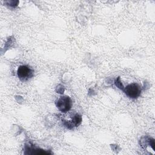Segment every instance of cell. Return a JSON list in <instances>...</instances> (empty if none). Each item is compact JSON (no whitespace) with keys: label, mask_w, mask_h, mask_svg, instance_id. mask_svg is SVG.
<instances>
[{"label":"cell","mask_w":155,"mask_h":155,"mask_svg":"<svg viewBox=\"0 0 155 155\" xmlns=\"http://www.w3.org/2000/svg\"><path fill=\"white\" fill-rule=\"evenodd\" d=\"M122 90L126 95L131 99L137 98L140 96L142 91L140 86L137 83L130 84Z\"/></svg>","instance_id":"1"},{"label":"cell","mask_w":155,"mask_h":155,"mask_svg":"<svg viewBox=\"0 0 155 155\" xmlns=\"http://www.w3.org/2000/svg\"><path fill=\"white\" fill-rule=\"evenodd\" d=\"M72 105L71 99L69 96H61L56 101V106L58 110L62 113H67L68 111Z\"/></svg>","instance_id":"2"},{"label":"cell","mask_w":155,"mask_h":155,"mask_svg":"<svg viewBox=\"0 0 155 155\" xmlns=\"http://www.w3.org/2000/svg\"><path fill=\"white\" fill-rule=\"evenodd\" d=\"M19 79L22 81H27L31 79L34 75V70L28 65H21L17 70Z\"/></svg>","instance_id":"3"}]
</instances>
